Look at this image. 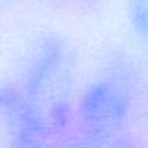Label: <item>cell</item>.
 Masks as SVG:
<instances>
[]
</instances>
